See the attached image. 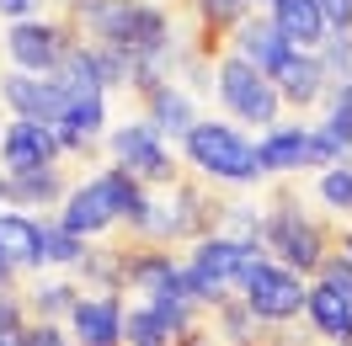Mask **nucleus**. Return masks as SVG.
Listing matches in <instances>:
<instances>
[{
    "instance_id": "obj_1",
    "label": "nucleus",
    "mask_w": 352,
    "mask_h": 346,
    "mask_svg": "<svg viewBox=\"0 0 352 346\" xmlns=\"http://www.w3.org/2000/svg\"><path fill=\"white\" fill-rule=\"evenodd\" d=\"M144 203H150L144 181H139V176H129L123 165H112V171L91 176L86 187H75V192L65 197V214H59V224H65L69 235H80V240L112 229L118 218L133 229V224L144 218Z\"/></svg>"
},
{
    "instance_id": "obj_2",
    "label": "nucleus",
    "mask_w": 352,
    "mask_h": 346,
    "mask_svg": "<svg viewBox=\"0 0 352 346\" xmlns=\"http://www.w3.org/2000/svg\"><path fill=\"white\" fill-rule=\"evenodd\" d=\"M262 240L278 261L299 266V272H315V277H320L326 256L336 251V235H331L320 218H309L305 208L294 203V192H278L272 214H262Z\"/></svg>"
},
{
    "instance_id": "obj_3",
    "label": "nucleus",
    "mask_w": 352,
    "mask_h": 346,
    "mask_svg": "<svg viewBox=\"0 0 352 346\" xmlns=\"http://www.w3.org/2000/svg\"><path fill=\"white\" fill-rule=\"evenodd\" d=\"M182 150H187V160H192L203 176H214V181H256V176H262L256 144H251L241 128H230V123H198V128L182 139Z\"/></svg>"
},
{
    "instance_id": "obj_4",
    "label": "nucleus",
    "mask_w": 352,
    "mask_h": 346,
    "mask_svg": "<svg viewBox=\"0 0 352 346\" xmlns=\"http://www.w3.org/2000/svg\"><path fill=\"white\" fill-rule=\"evenodd\" d=\"M214 86H219V102L241 123H256V128H278V107H283V96L278 86L267 80L262 69H251L241 54H224L219 69H214Z\"/></svg>"
},
{
    "instance_id": "obj_5",
    "label": "nucleus",
    "mask_w": 352,
    "mask_h": 346,
    "mask_svg": "<svg viewBox=\"0 0 352 346\" xmlns=\"http://www.w3.org/2000/svg\"><path fill=\"white\" fill-rule=\"evenodd\" d=\"M75 43H80V32L69 22H32L27 16V22H16L6 32V54L22 75H59Z\"/></svg>"
},
{
    "instance_id": "obj_6",
    "label": "nucleus",
    "mask_w": 352,
    "mask_h": 346,
    "mask_svg": "<svg viewBox=\"0 0 352 346\" xmlns=\"http://www.w3.org/2000/svg\"><path fill=\"white\" fill-rule=\"evenodd\" d=\"M241 293H245V309H251L262 325H288L294 314H305V303H309L305 282L294 277V272H283V266H272L267 256L245 272Z\"/></svg>"
},
{
    "instance_id": "obj_7",
    "label": "nucleus",
    "mask_w": 352,
    "mask_h": 346,
    "mask_svg": "<svg viewBox=\"0 0 352 346\" xmlns=\"http://www.w3.org/2000/svg\"><path fill=\"white\" fill-rule=\"evenodd\" d=\"M0 96H6V107L27 117V123H48V128H59L69 117V86L59 75H6L0 80Z\"/></svg>"
},
{
    "instance_id": "obj_8",
    "label": "nucleus",
    "mask_w": 352,
    "mask_h": 346,
    "mask_svg": "<svg viewBox=\"0 0 352 346\" xmlns=\"http://www.w3.org/2000/svg\"><path fill=\"white\" fill-rule=\"evenodd\" d=\"M112 154L129 176H139L144 187H171L176 171H171V154L160 150V133L150 123H129V128L112 133Z\"/></svg>"
},
{
    "instance_id": "obj_9",
    "label": "nucleus",
    "mask_w": 352,
    "mask_h": 346,
    "mask_svg": "<svg viewBox=\"0 0 352 346\" xmlns=\"http://www.w3.org/2000/svg\"><path fill=\"white\" fill-rule=\"evenodd\" d=\"M65 154V144H59V133L48 128V123H27V117H16L11 128L0 133V160H6V171H48L54 160Z\"/></svg>"
},
{
    "instance_id": "obj_10",
    "label": "nucleus",
    "mask_w": 352,
    "mask_h": 346,
    "mask_svg": "<svg viewBox=\"0 0 352 346\" xmlns=\"http://www.w3.org/2000/svg\"><path fill=\"white\" fill-rule=\"evenodd\" d=\"M235 54H241L251 69H262L267 80H278V75H283V65L299 54V48H294L283 32L272 27V16H267V22H262V16H245V22L235 27Z\"/></svg>"
},
{
    "instance_id": "obj_11",
    "label": "nucleus",
    "mask_w": 352,
    "mask_h": 346,
    "mask_svg": "<svg viewBox=\"0 0 352 346\" xmlns=\"http://www.w3.org/2000/svg\"><path fill=\"white\" fill-rule=\"evenodd\" d=\"M123 303L118 293H86L69 314V330H75V346H123Z\"/></svg>"
},
{
    "instance_id": "obj_12",
    "label": "nucleus",
    "mask_w": 352,
    "mask_h": 346,
    "mask_svg": "<svg viewBox=\"0 0 352 346\" xmlns=\"http://www.w3.org/2000/svg\"><path fill=\"white\" fill-rule=\"evenodd\" d=\"M272 5V27L283 32L299 54H320L331 43V22L315 0H267Z\"/></svg>"
},
{
    "instance_id": "obj_13",
    "label": "nucleus",
    "mask_w": 352,
    "mask_h": 346,
    "mask_svg": "<svg viewBox=\"0 0 352 346\" xmlns=\"http://www.w3.org/2000/svg\"><path fill=\"white\" fill-rule=\"evenodd\" d=\"M326 80H331V75H326V65H320V54H294L272 86H278V96L294 102V107H315V102L331 91Z\"/></svg>"
},
{
    "instance_id": "obj_14",
    "label": "nucleus",
    "mask_w": 352,
    "mask_h": 346,
    "mask_svg": "<svg viewBox=\"0 0 352 346\" xmlns=\"http://www.w3.org/2000/svg\"><path fill=\"white\" fill-rule=\"evenodd\" d=\"M0 256L16 266H43V224L27 218L22 208H6L0 214Z\"/></svg>"
},
{
    "instance_id": "obj_15",
    "label": "nucleus",
    "mask_w": 352,
    "mask_h": 346,
    "mask_svg": "<svg viewBox=\"0 0 352 346\" xmlns=\"http://www.w3.org/2000/svg\"><path fill=\"white\" fill-rule=\"evenodd\" d=\"M144 107H150L144 123H150L155 133H182V139H187V133L198 128V112H192V102H187V91H176L171 80L155 86V91H144Z\"/></svg>"
},
{
    "instance_id": "obj_16",
    "label": "nucleus",
    "mask_w": 352,
    "mask_h": 346,
    "mask_svg": "<svg viewBox=\"0 0 352 346\" xmlns=\"http://www.w3.org/2000/svg\"><path fill=\"white\" fill-rule=\"evenodd\" d=\"M305 314H309V325L326 336V341H342L347 346L352 341V303L336 293V288H326V282H315L309 288V303H305Z\"/></svg>"
},
{
    "instance_id": "obj_17",
    "label": "nucleus",
    "mask_w": 352,
    "mask_h": 346,
    "mask_svg": "<svg viewBox=\"0 0 352 346\" xmlns=\"http://www.w3.org/2000/svg\"><path fill=\"white\" fill-rule=\"evenodd\" d=\"M0 181H6V203L11 208H48V203L65 197L59 165H48V171H16V176H0Z\"/></svg>"
},
{
    "instance_id": "obj_18",
    "label": "nucleus",
    "mask_w": 352,
    "mask_h": 346,
    "mask_svg": "<svg viewBox=\"0 0 352 346\" xmlns=\"http://www.w3.org/2000/svg\"><path fill=\"white\" fill-rule=\"evenodd\" d=\"M251 5H256V0H192L203 43H214V38H224V32H235V27L251 16Z\"/></svg>"
},
{
    "instance_id": "obj_19",
    "label": "nucleus",
    "mask_w": 352,
    "mask_h": 346,
    "mask_svg": "<svg viewBox=\"0 0 352 346\" xmlns=\"http://www.w3.org/2000/svg\"><path fill=\"white\" fill-rule=\"evenodd\" d=\"M176 341H182V336L160 320L155 303H139V309L123 314V346H176Z\"/></svg>"
},
{
    "instance_id": "obj_20",
    "label": "nucleus",
    "mask_w": 352,
    "mask_h": 346,
    "mask_svg": "<svg viewBox=\"0 0 352 346\" xmlns=\"http://www.w3.org/2000/svg\"><path fill=\"white\" fill-rule=\"evenodd\" d=\"M86 256H91L86 240L69 235L59 218H54V224H43V261H48V266H80Z\"/></svg>"
},
{
    "instance_id": "obj_21",
    "label": "nucleus",
    "mask_w": 352,
    "mask_h": 346,
    "mask_svg": "<svg viewBox=\"0 0 352 346\" xmlns=\"http://www.w3.org/2000/svg\"><path fill=\"white\" fill-rule=\"evenodd\" d=\"M80 299H86V293H80L75 282H48V288L32 293V309H38V320H43V325H54L59 314H75V303H80Z\"/></svg>"
},
{
    "instance_id": "obj_22",
    "label": "nucleus",
    "mask_w": 352,
    "mask_h": 346,
    "mask_svg": "<svg viewBox=\"0 0 352 346\" xmlns=\"http://www.w3.org/2000/svg\"><path fill=\"white\" fill-rule=\"evenodd\" d=\"M27 341H32V325H27L22 299L0 293V346H27Z\"/></svg>"
},
{
    "instance_id": "obj_23",
    "label": "nucleus",
    "mask_w": 352,
    "mask_h": 346,
    "mask_svg": "<svg viewBox=\"0 0 352 346\" xmlns=\"http://www.w3.org/2000/svg\"><path fill=\"white\" fill-rule=\"evenodd\" d=\"M320 197H326L331 208L352 214V165H347V160H342V165H331V171L320 176Z\"/></svg>"
},
{
    "instance_id": "obj_24",
    "label": "nucleus",
    "mask_w": 352,
    "mask_h": 346,
    "mask_svg": "<svg viewBox=\"0 0 352 346\" xmlns=\"http://www.w3.org/2000/svg\"><path fill=\"white\" fill-rule=\"evenodd\" d=\"M320 282H326V288H336V293L352 303V256H347V251H331V256H326Z\"/></svg>"
},
{
    "instance_id": "obj_25",
    "label": "nucleus",
    "mask_w": 352,
    "mask_h": 346,
    "mask_svg": "<svg viewBox=\"0 0 352 346\" xmlns=\"http://www.w3.org/2000/svg\"><path fill=\"white\" fill-rule=\"evenodd\" d=\"M320 11H326L331 32H352V0H315Z\"/></svg>"
},
{
    "instance_id": "obj_26",
    "label": "nucleus",
    "mask_w": 352,
    "mask_h": 346,
    "mask_svg": "<svg viewBox=\"0 0 352 346\" xmlns=\"http://www.w3.org/2000/svg\"><path fill=\"white\" fill-rule=\"evenodd\" d=\"M27 346H69V341L59 336V325H43V320H38V325H32V341H27Z\"/></svg>"
},
{
    "instance_id": "obj_27",
    "label": "nucleus",
    "mask_w": 352,
    "mask_h": 346,
    "mask_svg": "<svg viewBox=\"0 0 352 346\" xmlns=\"http://www.w3.org/2000/svg\"><path fill=\"white\" fill-rule=\"evenodd\" d=\"M38 0H0V16H16V22H27V11H32Z\"/></svg>"
},
{
    "instance_id": "obj_28",
    "label": "nucleus",
    "mask_w": 352,
    "mask_h": 346,
    "mask_svg": "<svg viewBox=\"0 0 352 346\" xmlns=\"http://www.w3.org/2000/svg\"><path fill=\"white\" fill-rule=\"evenodd\" d=\"M0 203H6V181H0Z\"/></svg>"
},
{
    "instance_id": "obj_29",
    "label": "nucleus",
    "mask_w": 352,
    "mask_h": 346,
    "mask_svg": "<svg viewBox=\"0 0 352 346\" xmlns=\"http://www.w3.org/2000/svg\"><path fill=\"white\" fill-rule=\"evenodd\" d=\"M347 346H352V341H347Z\"/></svg>"
}]
</instances>
